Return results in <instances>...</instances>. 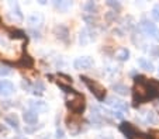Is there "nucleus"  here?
<instances>
[{
  "label": "nucleus",
  "mask_w": 159,
  "mask_h": 139,
  "mask_svg": "<svg viewBox=\"0 0 159 139\" xmlns=\"http://www.w3.org/2000/svg\"><path fill=\"white\" fill-rule=\"evenodd\" d=\"M14 91V85L10 80H0V96L7 97Z\"/></svg>",
  "instance_id": "nucleus-6"
},
{
  "label": "nucleus",
  "mask_w": 159,
  "mask_h": 139,
  "mask_svg": "<svg viewBox=\"0 0 159 139\" xmlns=\"http://www.w3.org/2000/svg\"><path fill=\"white\" fill-rule=\"evenodd\" d=\"M107 4H108V6H111V7H116V9H120V4L114 3V2H107Z\"/></svg>",
  "instance_id": "nucleus-33"
},
{
  "label": "nucleus",
  "mask_w": 159,
  "mask_h": 139,
  "mask_svg": "<svg viewBox=\"0 0 159 139\" xmlns=\"http://www.w3.org/2000/svg\"><path fill=\"white\" fill-rule=\"evenodd\" d=\"M107 104L108 106H113L114 108H117V111H127V110H128V107H127V104L124 103V101L117 100V98H114V97H108Z\"/></svg>",
  "instance_id": "nucleus-9"
},
{
  "label": "nucleus",
  "mask_w": 159,
  "mask_h": 139,
  "mask_svg": "<svg viewBox=\"0 0 159 139\" xmlns=\"http://www.w3.org/2000/svg\"><path fill=\"white\" fill-rule=\"evenodd\" d=\"M131 139H149V136L145 135V133H141V132H138V131H137V132H135L134 135L131 136Z\"/></svg>",
  "instance_id": "nucleus-27"
},
{
  "label": "nucleus",
  "mask_w": 159,
  "mask_h": 139,
  "mask_svg": "<svg viewBox=\"0 0 159 139\" xmlns=\"http://www.w3.org/2000/svg\"><path fill=\"white\" fill-rule=\"evenodd\" d=\"M151 54H152L153 56H159V45L152 46V49H151Z\"/></svg>",
  "instance_id": "nucleus-31"
},
{
  "label": "nucleus",
  "mask_w": 159,
  "mask_h": 139,
  "mask_svg": "<svg viewBox=\"0 0 159 139\" xmlns=\"http://www.w3.org/2000/svg\"><path fill=\"white\" fill-rule=\"evenodd\" d=\"M10 37L11 38H24V33L18 30H10Z\"/></svg>",
  "instance_id": "nucleus-25"
},
{
  "label": "nucleus",
  "mask_w": 159,
  "mask_h": 139,
  "mask_svg": "<svg viewBox=\"0 0 159 139\" xmlns=\"http://www.w3.org/2000/svg\"><path fill=\"white\" fill-rule=\"evenodd\" d=\"M94 9H96V4H94L93 2H87V3L84 4V10H86V11H92V13H93Z\"/></svg>",
  "instance_id": "nucleus-28"
},
{
  "label": "nucleus",
  "mask_w": 159,
  "mask_h": 139,
  "mask_svg": "<svg viewBox=\"0 0 159 139\" xmlns=\"http://www.w3.org/2000/svg\"><path fill=\"white\" fill-rule=\"evenodd\" d=\"M138 66L141 67V69L149 70V72H152V70H153L152 62H149L148 59H145V58H139V59H138Z\"/></svg>",
  "instance_id": "nucleus-16"
},
{
  "label": "nucleus",
  "mask_w": 159,
  "mask_h": 139,
  "mask_svg": "<svg viewBox=\"0 0 159 139\" xmlns=\"http://www.w3.org/2000/svg\"><path fill=\"white\" fill-rule=\"evenodd\" d=\"M134 98L135 101H142V100H147V98H151L149 97V93H148V89H147V85L141 80H137L134 86Z\"/></svg>",
  "instance_id": "nucleus-3"
},
{
  "label": "nucleus",
  "mask_w": 159,
  "mask_h": 139,
  "mask_svg": "<svg viewBox=\"0 0 159 139\" xmlns=\"http://www.w3.org/2000/svg\"><path fill=\"white\" fill-rule=\"evenodd\" d=\"M23 118H24L25 124L34 125V124H37V121H38V112L33 111V110H27V111H24Z\"/></svg>",
  "instance_id": "nucleus-10"
},
{
  "label": "nucleus",
  "mask_w": 159,
  "mask_h": 139,
  "mask_svg": "<svg viewBox=\"0 0 159 139\" xmlns=\"http://www.w3.org/2000/svg\"><path fill=\"white\" fill-rule=\"evenodd\" d=\"M6 122L10 125V127H13L14 129H18V125H20V122H18V118H17V115L16 114H9V115H6Z\"/></svg>",
  "instance_id": "nucleus-15"
},
{
  "label": "nucleus",
  "mask_w": 159,
  "mask_h": 139,
  "mask_svg": "<svg viewBox=\"0 0 159 139\" xmlns=\"http://www.w3.org/2000/svg\"><path fill=\"white\" fill-rule=\"evenodd\" d=\"M90 119L93 122H102V114H100V111H99V108L97 107H93L92 108V114H90Z\"/></svg>",
  "instance_id": "nucleus-20"
},
{
  "label": "nucleus",
  "mask_w": 159,
  "mask_h": 139,
  "mask_svg": "<svg viewBox=\"0 0 159 139\" xmlns=\"http://www.w3.org/2000/svg\"><path fill=\"white\" fill-rule=\"evenodd\" d=\"M66 106H68V108H69L70 111L76 112V114H79V112H83L84 107H86V103H84V97L82 96V94L73 91L72 97H70V98H68V103H66Z\"/></svg>",
  "instance_id": "nucleus-2"
},
{
  "label": "nucleus",
  "mask_w": 159,
  "mask_h": 139,
  "mask_svg": "<svg viewBox=\"0 0 159 139\" xmlns=\"http://www.w3.org/2000/svg\"><path fill=\"white\" fill-rule=\"evenodd\" d=\"M10 73H11V70H10L7 66L0 67V76H7V75H10Z\"/></svg>",
  "instance_id": "nucleus-29"
},
{
  "label": "nucleus",
  "mask_w": 159,
  "mask_h": 139,
  "mask_svg": "<svg viewBox=\"0 0 159 139\" xmlns=\"http://www.w3.org/2000/svg\"><path fill=\"white\" fill-rule=\"evenodd\" d=\"M57 139H66L65 138V132H63L62 128H58L57 129Z\"/></svg>",
  "instance_id": "nucleus-30"
},
{
  "label": "nucleus",
  "mask_w": 159,
  "mask_h": 139,
  "mask_svg": "<svg viewBox=\"0 0 159 139\" xmlns=\"http://www.w3.org/2000/svg\"><path fill=\"white\" fill-rule=\"evenodd\" d=\"M2 129H3V125H0V131H2Z\"/></svg>",
  "instance_id": "nucleus-36"
},
{
  "label": "nucleus",
  "mask_w": 159,
  "mask_h": 139,
  "mask_svg": "<svg viewBox=\"0 0 159 139\" xmlns=\"http://www.w3.org/2000/svg\"><path fill=\"white\" fill-rule=\"evenodd\" d=\"M28 106H30V108L35 112H45L48 110L47 103L42 100H30L28 101Z\"/></svg>",
  "instance_id": "nucleus-8"
},
{
  "label": "nucleus",
  "mask_w": 159,
  "mask_h": 139,
  "mask_svg": "<svg viewBox=\"0 0 159 139\" xmlns=\"http://www.w3.org/2000/svg\"><path fill=\"white\" fill-rule=\"evenodd\" d=\"M38 139H51V135H41V136H38Z\"/></svg>",
  "instance_id": "nucleus-34"
},
{
  "label": "nucleus",
  "mask_w": 159,
  "mask_h": 139,
  "mask_svg": "<svg viewBox=\"0 0 159 139\" xmlns=\"http://www.w3.org/2000/svg\"><path fill=\"white\" fill-rule=\"evenodd\" d=\"M44 90H45V86L42 85V82H39V80H37L35 83H34V86H33V93L35 94H38V96H41L42 93H44Z\"/></svg>",
  "instance_id": "nucleus-21"
},
{
  "label": "nucleus",
  "mask_w": 159,
  "mask_h": 139,
  "mask_svg": "<svg viewBox=\"0 0 159 139\" xmlns=\"http://www.w3.org/2000/svg\"><path fill=\"white\" fill-rule=\"evenodd\" d=\"M10 9H11L13 14H16V17L18 20H23V14H21V10H20V6H18L17 2H10Z\"/></svg>",
  "instance_id": "nucleus-17"
},
{
  "label": "nucleus",
  "mask_w": 159,
  "mask_h": 139,
  "mask_svg": "<svg viewBox=\"0 0 159 139\" xmlns=\"http://www.w3.org/2000/svg\"><path fill=\"white\" fill-rule=\"evenodd\" d=\"M120 129H121V132H123L125 136H128L129 139H131V136L137 132V129L134 128V125L129 124V122H124V124H121L120 125Z\"/></svg>",
  "instance_id": "nucleus-12"
},
{
  "label": "nucleus",
  "mask_w": 159,
  "mask_h": 139,
  "mask_svg": "<svg viewBox=\"0 0 159 139\" xmlns=\"http://www.w3.org/2000/svg\"><path fill=\"white\" fill-rule=\"evenodd\" d=\"M148 89V93H149V97H159V82L155 80V79H151L148 82H145Z\"/></svg>",
  "instance_id": "nucleus-7"
},
{
  "label": "nucleus",
  "mask_w": 159,
  "mask_h": 139,
  "mask_svg": "<svg viewBox=\"0 0 159 139\" xmlns=\"http://www.w3.org/2000/svg\"><path fill=\"white\" fill-rule=\"evenodd\" d=\"M147 121L148 122H153V121H155V118H153L152 112H148V114H147Z\"/></svg>",
  "instance_id": "nucleus-32"
},
{
  "label": "nucleus",
  "mask_w": 159,
  "mask_h": 139,
  "mask_svg": "<svg viewBox=\"0 0 159 139\" xmlns=\"http://www.w3.org/2000/svg\"><path fill=\"white\" fill-rule=\"evenodd\" d=\"M72 6V2H55V7L59 9V11H66Z\"/></svg>",
  "instance_id": "nucleus-23"
},
{
  "label": "nucleus",
  "mask_w": 159,
  "mask_h": 139,
  "mask_svg": "<svg viewBox=\"0 0 159 139\" xmlns=\"http://www.w3.org/2000/svg\"><path fill=\"white\" fill-rule=\"evenodd\" d=\"M141 28L147 35L152 37V38H159V28L156 27L153 23L148 21V20H144V21L141 23Z\"/></svg>",
  "instance_id": "nucleus-4"
},
{
  "label": "nucleus",
  "mask_w": 159,
  "mask_h": 139,
  "mask_svg": "<svg viewBox=\"0 0 159 139\" xmlns=\"http://www.w3.org/2000/svg\"><path fill=\"white\" fill-rule=\"evenodd\" d=\"M55 34H57L58 38L66 39V37H68V30H66L63 25H58V27H55Z\"/></svg>",
  "instance_id": "nucleus-22"
},
{
  "label": "nucleus",
  "mask_w": 159,
  "mask_h": 139,
  "mask_svg": "<svg viewBox=\"0 0 159 139\" xmlns=\"http://www.w3.org/2000/svg\"><path fill=\"white\" fill-rule=\"evenodd\" d=\"M73 66H75V69H78V70L89 69V67L93 66V59H92L90 56H80L75 61Z\"/></svg>",
  "instance_id": "nucleus-5"
},
{
  "label": "nucleus",
  "mask_w": 159,
  "mask_h": 139,
  "mask_svg": "<svg viewBox=\"0 0 159 139\" xmlns=\"http://www.w3.org/2000/svg\"><path fill=\"white\" fill-rule=\"evenodd\" d=\"M152 17H153V20L159 21V3L153 6V9H152Z\"/></svg>",
  "instance_id": "nucleus-26"
},
{
  "label": "nucleus",
  "mask_w": 159,
  "mask_h": 139,
  "mask_svg": "<svg viewBox=\"0 0 159 139\" xmlns=\"http://www.w3.org/2000/svg\"><path fill=\"white\" fill-rule=\"evenodd\" d=\"M28 23L33 27H41L42 23H44V15L41 13H33V14L28 15Z\"/></svg>",
  "instance_id": "nucleus-11"
},
{
  "label": "nucleus",
  "mask_w": 159,
  "mask_h": 139,
  "mask_svg": "<svg viewBox=\"0 0 159 139\" xmlns=\"http://www.w3.org/2000/svg\"><path fill=\"white\" fill-rule=\"evenodd\" d=\"M80 79L83 80V83L89 87V90L92 91V93L96 96L97 100H104L106 97V89L103 87L102 85H100L99 82H96V80H92V79L86 77V76H80Z\"/></svg>",
  "instance_id": "nucleus-1"
},
{
  "label": "nucleus",
  "mask_w": 159,
  "mask_h": 139,
  "mask_svg": "<svg viewBox=\"0 0 159 139\" xmlns=\"http://www.w3.org/2000/svg\"><path fill=\"white\" fill-rule=\"evenodd\" d=\"M14 139H27V138H23V136H16Z\"/></svg>",
  "instance_id": "nucleus-35"
},
{
  "label": "nucleus",
  "mask_w": 159,
  "mask_h": 139,
  "mask_svg": "<svg viewBox=\"0 0 159 139\" xmlns=\"http://www.w3.org/2000/svg\"><path fill=\"white\" fill-rule=\"evenodd\" d=\"M33 63H34L33 58H31L28 54H25V52L23 54V56H21L20 61H18V65H20V66H25V67H31Z\"/></svg>",
  "instance_id": "nucleus-13"
},
{
  "label": "nucleus",
  "mask_w": 159,
  "mask_h": 139,
  "mask_svg": "<svg viewBox=\"0 0 159 139\" xmlns=\"http://www.w3.org/2000/svg\"><path fill=\"white\" fill-rule=\"evenodd\" d=\"M90 39H92V37L89 35V31L82 30L80 31V37H79V42H80V45H86V44H89Z\"/></svg>",
  "instance_id": "nucleus-19"
},
{
  "label": "nucleus",
  "mask_w": 159,
  "mask_h": 139,
  "mask_svg": "<svg viewBox=\"0 0 159 139\" xmlns=\"http://www.w3.org/2000/svg\"><path fill=\"white\" fill-rule=\"evenodd\" d=\"M113 90L116 91V93L121 94V96H127L128 94V87L124 85H121V83H117V85H113Z\"/></svg>",
  "instance_id": "nucleus-18"
},
{
  "label": "nucleus",
  "mask_w": 159,
  "mask_h": 139,
  "mask_svg": "<svg viewBox=\"0 0 159 139\" xmlns=\"http://www.w3.org/2000/svg\"><path fill=\"white\" fill-rule=\"evenodd\" d=\"M129 56V51L128 49H120V51L116 54V58H117L118 61H127Z\"/></svg>",
  "instance_id": "nucleus-24"
},
{
  "label": "nucleus",
  "mask_w": 159,
  "mask_h": 139,
  "mask_svg": "<svg viewBox=\"0 0 159 139\" xmlns=\"http://www.w3.org/2000/svg\"><path fill=\"white\" fill-rule=\"evenodd\" d=\"M58 77V85L62 87V86H66V85H72V77L68 75H63V73H58L57 75Z\"/></svg>",
  "instance_id": "nucleus-14"
}]
</instances>
